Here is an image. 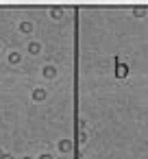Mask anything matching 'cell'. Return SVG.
Returning <instances> with one entry per match:
<instances>
[{
  "instance_id": "cell-2",
  "label": "cell",
  "mask_w": 148,
  "mask_h": 159,
  "mask_svg": "<svg viewBox=\"0 0 148 159\" xmlns=\"http://www.w3.org/2000/svg\"><path fill=\"white\" fill-rule=\"evenodd\" d=\"M35 98H37V100H41V98H44V92H39V90H37V92H35Z\"/></svg>"
},
{
  "instance_id": "cell-1",
  "label": "cell",
  "mask_w": 148,
  "mask_h": 159,
  "mask_svg": "<svg viewBox=\"0 0 148 159\" xmlns=\"http://www.w3.org/2000/svg\"><path fill=\"white\" fill-rule=\"evenodd\" d=\"M9 61H11V63H18V61H20V55H11Z\"/></svg>"
},
{
  "instance_id": "cell-3",
  "label": "cell",
  "mask_w": 148,
  "mask_h": 159,
  "mask_svg": "<svg viewBox=\"0 0 148 159\" xmlns=\"http://www.w3.org/2000/svg\"><path fill=\"white\" fill-rule=\"evenodd\" d=\"M2 159H11V157H9V155H7V157H2Z\"/></svg>"
}]
</instances>
